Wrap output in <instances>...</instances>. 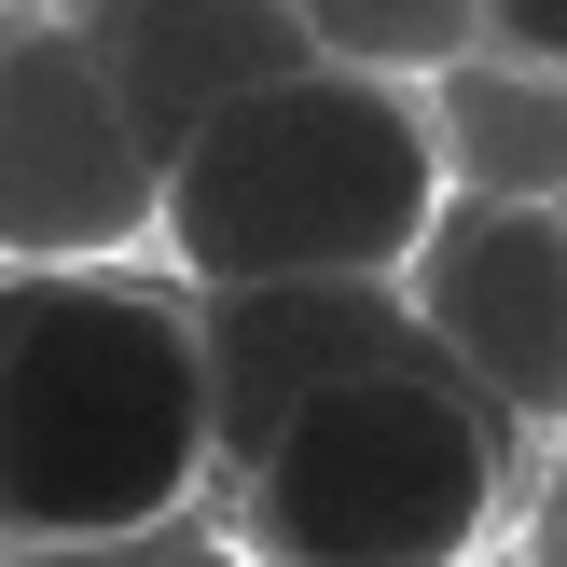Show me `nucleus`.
Listing matches in <instances>:
<instances>
[{
  "label": "nucleus",
  "instance_id": "obj_10",
  "mask_svg": "<svg viewBox=\"0 0 567 567\" xmlns=\"http://www.w3.org/2000/svg\"><path fill=\"white\" fill-rule=\"evenodd\" d=\"M485 55H513V70H567V0H485Z\"/></svg>",
  "mask_w": 567,
  "mask_h": 567
},
{
  "label": "nucleus",
  "instance_id": "obj_11",
  "mask_svg": "<svg viewBox=\"0 0 567 567\" xmlns=\"http://www.w3.org/2000/svg\"><path fill=\"white\" fill-rule=\"evenodd\" d=\"M526 567H567V457H554V485H540V513H526Z\"/></svg>",
  "mask_w": 567,
  "mask_h": 567
},
{
  "label": "nucleus",
  "instance_id": "obj_8",
  "mask_svg": "<svg viewBox=\"0 0 567 567\" xmlns=\"http://www.w3.org/2000/svg\"><path fill=\"white\" fill-rule=\"evenodd\" d=\"M443 153H457L471 194H540L567 208V70H513V55H471V70L430 83Z\"/></svg>",
  "mask_w": 567,
  "mask_h": 567
},
{
  "label": "nucleus",
  "instance_id": "obj_1",
  "mask_svg": "<svg viewBox=\"0 0 567 567\" xmlns=\"http://www.w3.org/2000/svg\"><path fill=\"white\" fill-rule=\"evenodd\" d=\"M221 498V402L181 277H0V554L97 567Z\"/></svg>",
  "mask_w": 567,
  "mask_h": 567
},
{
  "label": "nucleus",
  "instance_id": "obj_5",
  "mask_svg": "<svg viewBox=\"0 0 567 567\" xmlns=\"http://www.w3.org/2000/svg\"><path fill=\"white\" fill-rule=\"evenodd\" d=\"M402 291L443 332V360L513 430H567V208H540V194H471V208H443L430 264Z\"/></svg>",
  "mask_w": 567,
  "mask_h": 567
},
{
  "label": "nucleus",
  "instance_id": "obj_9",
  "mask_svg": "<svg viewBox=\"0 0 567 567\" xmlns=\"http://www.w3.org/2000/svg\"><path fill=\"white\" fill-rule=\"evenodd\" d=\"M332 70H388V83H443L485 55V0H305Z\"/></svg>",
  "mask_w": 567,
  "mask_h": 567
},
{
  "label": "nucleus",
  "instance_id": "obj_2",
  "mask_svg": "<svg viewBox=\"0 0 567 567\" xmlns=\"http://www.w3.org/2000/svg\"><path fill=\"white\" fill-rule=\"evenodd\" d=\"M457 208L430 83L291 70L236 97L166 166V277L181 291H291V277H415Z\"/></svg>",
  "mask_w": 567,
  "mask_h": 567
},
{
  "label": "nucleus",
  "instance_id": "obj_3",
  "mask_svg": "<svg viewBox=\"0 0 567 567\" xmlns=\"http://www.w3.org/2000/svg\"><path fill=\"white\" fill-rule=\"evenodd\" d=\"M208 513L236 567H485L513 513V415L457 360L347 374L249 471H221Z\"/></svg>",
  "mask_w": 567,
  "mask_h": 567
},
{
  "label": "nucleus",
  "instance_id": "obj_6",
  "mask_svg": "<svg viewBox=\"0 0 567 567\" xmlns=\"http://www.w3.org/2000/svg\"><path fill=\"white\" fill-rule=\"evenodd\" d=\"M194 332H208V402H221V471H249L277 430H291L319 388L347 374H402V360H443V332L415 319L402 277H291V291H194Z\"/></svg>",
  "mask_w": 567,
  "mask_h": 567
},
{
  "label": "nucleus",
  "instance_id": "obj_12",
  "mask_svg": "<svg viewBox=\"0 0 567 567\" xmlns=\"http://www.w3.org/2000/svg\"><path fill=\"white\" fill-rule=\"evenodd\" d=\"M0 14H14V0H0Z\"/></svg>",
  "mask_w": 567,
  "mask_h": 567
},
{
  "label": "nucleus",
  "instance_id": "obj_7",
  "mask_svg": "<svg viewBox=\"0 0 567 567\" xmlns=\"http://www.w3.org/2000/svg\"><path fill=\"white\" fill-rule=\"evenodd\" d=\"M83 28H97L111 83H125L138 138H153L166 166H181L236 97H264V83L319 70L305 0H83Z\"/></svg>",
  "mask_w": 567,
  "mask_h": 567
},
{
  "label": "nucleus",
  "instance_id": "obj_4",
  "mask_svg": "<svg viewBox=\"0 0 567 567\" xmlns=\"http://www.w3.org/2000/svg\"><path fill=\"white\" fill-rule=\"evenodd\" d=\"M166 249V153L138 138L83 14L0 28V277Z\"/></svg>",
  "mask_w": 567,
  "mask_h": 567
}]
</instances>
